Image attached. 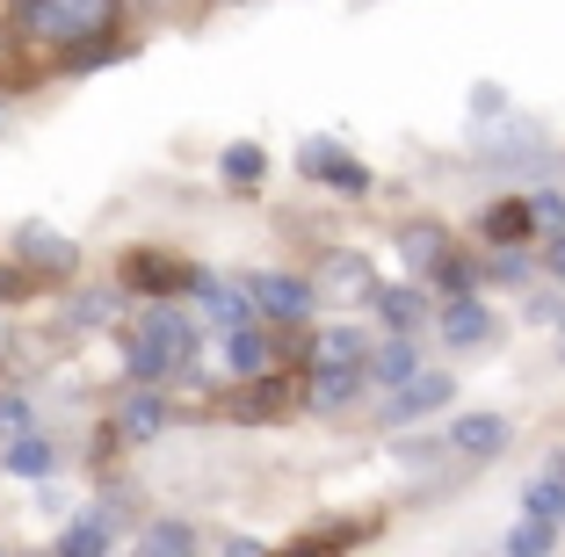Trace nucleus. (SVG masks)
Returning <instances> with one entry per match:
<instances>
[{
	"mask_svg": "<svg viewBox=\"0 0 565 557\" xmlns=\"http://www.w3.org/2000/svg\"><path fill=\"white\" fill-rule=\"evenodd\" d=\"M196 347H203L196 319L182 304L152 297L146 312H138V326L124 333V369H131V384H167V377H182V369H196Z\"/></svg>",
	"mask_w": 565,
	"mask_h": 557,
	"instance_id": "nucleus-1",
	"label": "nucleus"
},
{
	"mask_svg": "<svg viewBox=\"0 0 565 557\" xmlns=\"http://www.w3.org/2000/svg\"><path fill=\"white\" fill-rule=\"evenodd\" d=\"M124 0H15V36L36 51H73L95 36H117Z\"/></svg>",
	"mask_w": 565,
	"mask_h": 557,
	"instance_id": "nucleus-2",
	"label": "nucleus"
},
{
	"mask_svg": "<svg viewBox=\"0 0 565 557\" xmlns=\"http://www.w3.org/2000/svg\"><path fill=\"white\" fill-rule=\"evenodd\" d=\"M471 146H479L493 167H515V174H530V167H544V160H551V138L536 131L530 116H508V109L471 116Z\"/></svg>",
	"mask_w": 565,
	"mask_h": 557,
	"instance_id": "nucleus-3",
	"label": "nucleus"
},
{
	"mask_svg": "<svg viewBox=\"0 0 565 557\" xmlns=\"http://www.w3.org/2000/svg\"><path fill=\"white\" fill-rule=\"evenodd\" d=\"M8 261H15L30 282H73L81 276V246H73L58 225H36L30 217V225L8 232Z\"/></svg>",
	"mask_w": 565,
	"mask_h": 557,
	"instance_id": "nucleus-4",
	"label": "nucleus"
},
{
	"mask_svg": "<svg viewBox=\"0 0 565 557\" xmlns=\"http://www.w3.org/2000/svg\"><path fill=\"white\" fill-rule=\"evenodd\" d=\"M305 282H312V297H327V304H370V290H377V261L355 254V246H327Z\"/></svg>",
	"mask_w": 565,
	"mask_h": 557,
	"instance_id": "nucleus-5",
	"label": "nucleus"
},
{
	"mask_svg": "<svg viewBox=\"0 0 565 557\" xmlns=\"http://www.w3.org/2000/svg\"><path fill=\"white\" fill-rule=\"evenodd\" d=\"M247 290V304H254V319H276V326H305L312 319V282L305 276H282V268H262V276H247L239 282Z\"/></svg>",
	"mask_w": 565,
	"mask_h": 557,
	"instance_id": "nucleus-6",
	"label": "nucleus"
},
{
	"mask_svg": "<svg viewBox=\"0 0 565 557\" xmlns=\"http://www.w3.org/2000/svg\"><path fill=\"white\" fill-rule=\"evenodd\" d=\"M298 167L319 181V189H341V196H363V189H370V167L349 160L333 138H305V146H298Z\"/></svg>",
	"mask_w": 565,
	"mask_h": 557,
	"instance_id": "nucleus-7",
	"label": "nucleus"
},
{
	"mask_svg": "<svg viewBox=\"0 0 565 557\" xmlns=\"http://www.w3.org/2000/svg\"><path fill=\"white\" fill-rule=\"evenodd\" d=\"M457 398V384L449 377H428V369H414L406 384H392V406H384V427H406V420H428L435 406H449Z\"/></svg>",
	"mask_w": 565,
	"mask_h": 557,
	"instance_id": "nucleus-8",
	"label": "nucleus"
},
{
	"mask_svg": "<svg viewBox=\"0 0 565 557\" xmlns=\"http://www.w3.org/2000/svg\"><path fill=\"white\" fill-rule=\"evenodd\" d=\"M0 471L22 478V485H44V478L58 471V442H51L44 427H22V435H8V449H0Z\"/></svg>",
	"mask_w": 565,
	"mask_h": 557,
	"instance_id": "nucleus-9",
	"label": "nucleus"
},
{
	"mask_svg": "<svg viewBox=\"0 0 565 557\" xmlns=\"http://www.w3.org/2000/svg\"><path fill=\"white\" fill-rule=\"evenodd\" d=\"M414 369H420V341H414V333L370 341V355H363V384H370V392H392V384H406Z\"/></svg>",
	"mask_w": 565,
	"mask_h": 557,
	"instance_id": "nucleus-10",
	"label": "nucleus"
},
{
	"mask_svg": "<svg viewBox=\"0 0 565 557\" xmlns=\"http://www.w3.org/2000/svg\"><path fill=\"white\" fill-rule=\"evenodd\" d=\"M428 319L449 347H486L493 341V312H486L479 297H443V312H428Z\"/></svg>",
	"mask_w": 565,
	"mask_h": 557,
	"instance_id": "nucleus-11",
	"label": "nucleus"
},
{
	"mask_svg": "<svg viewBox=\"0 0 565 557\" xmlns=\"http://www.w3.org/2000/svg\"><path fill=\"white\" fill-rule=\"evenodd\" d=\"M167 420H174L167 392H160V384H138V392L117 406V442H152V435H160Z\"/></svg>",
	"mask_w": 565,
	"mask_h": 557,
	"instance_id": "nucleus-12",
	"label": "nucleus"
},
{
	"mask_svg": "<svg viewBox=\"0 0 565 557\" xmlns=\"http://www.w3.org/2000/svg\"><path fill=\"white\" fill-rule=\"evenodd\" d=\"M117 550V507H81L58 528V557H102Z\"/></svg>",
	"mask_w": 565,
	"mask_h": 557,
	"instance_id": "nucleus-13",
	"label": "nucleus"
},
{
	"mask_svg": "<svg viewBox=\"0 0 565 557\" xmlns=\"http://www.w3.org/2000/svg\"><path fill=\"white\" fill-rule=\"evenodd\" d=\"M189 297H196V319H211L217 333H225V326H247V319H254L247 290H233V282H217V276H189Z\"/></svg>",
	"mask_w": 565,
	"mask_h": 557,
	"instance_id": "nucleus-14",
	"label": "nucleus"
},
{
	"mask_svg": "<svg viewBox=\"0 0 565 557\" xmlns=\"http://www.w3.org/2000/svg\"><path fill=\"white\" fill-rule=\"evenodd\" d=\"M189 276L196 268L167 261V254H124V290H138V297H174V290H189Z\"/></svg>",
	"mask_w": 565,
	"mask_h": 557,
	"instance_id": "nucleus-15",
	"label": "nucleus"
},
{
	"mask_svg": "<svg viewBox=\"0 0 565 557\" xmlns=\"http://www.w3.org/2000/svg\"><path fill=\"white\" fill-rule=\"evenodd\" d=\"M370 304H377V319H384L392 333H414V326H428V312H435V304L414 290V282H377V290H370Z\"/></svg>",
	"mask_w": 565,
	"mask_h": 557,
	"instance_id": "nucleus-16",
	"label": "nucleus"
},
{
	"mask_svg": "<svg viewBox=\"0 0 565 557\" xmlns=\"http://www.w3.org/2000/svg\"><path fill=\"white\" fill-rule=\"evenodd\" d=\"M225 369L233 377H262V369H276V341H268L262 326H225Z\"/></svg>",
	"mask_w": 565,
	"mask_h": 557,
	"instance_id": "nucleus-17",
	"label": "nucleus"
},
{
	"mask_svg": "<svg viewBox=\"0 0 565 557\" xmlns=\"http://www.w3.org/2000/svg\"><path fill=\"white\" fill-rule=\"evenodd\" d=\"M355 392H370L355 362H312V392H305V398H312L319 413H341V406H349Z\"/></svg>",
	"mask_w": 565,
	"mask_h": 557,
	"instance_id": "nucleus-18",
	"label": "nucleus"
},
{
	"mask_svg": "<svg viewBox=\"0 0 565 557\" xmlns=\"http://www.w3.org/2000/svg\"><path fill=\"white\" fill-rule=\"evenodd\" d=\"M449 449L457 457H500L508 449V420L500 413H465V420L449 427Z\"/></svg>",
	"mask_w": 565,
	"mask_h": 557,
	"instance_id": "nucleus-19",
	"label": "nucleus"
},
{
	"mask_svg": "<svg viewBox=\"0 0 565 557\" xmlns=\"http://www.w3.org/2000/svg\"><path fill=\"white\" fill-rule=\"evenodd\" d=\"M217 174H225V189H262L268 181V152L254 146V138H233V146L217 152Z\"/></svg>",
	"mask_w": 565,
	"mask_h": 557,
	"instance_id": "nucleus-20",
	"label": "nucleus"
},
{
	"mask_svg": "<svg viewBox=\"0 0 565 557\" xmlns=\"http://www.w3.org/2000/svg\"><path fill=\"white\" fill-rule=\"evenodd\" d=\"M479 225H486V246H522L536 232V217H530V203H522V196H508V203H486Z\"/></svg>",
	"mask_w": 565,
	"mask_h": 557,
	"instance_id": "nucleus-21",
	"label": "nucleus"
},
{
	"mask_svg": "<svg viewBox=\"0 0 565 557\" xmlns=\"http://www.w3.org/2000/svg\"><path fill=\"white\" fill-rule=\"evenodd\" d=\"M117 312H124V290H81V297H66V326H73V333L109 326Z\"/></svg>",
	"mask_w": 565,
	"mask_h": 557,
	"instance_id": "nucleus-22",
	"label": "nucleus"
},
{
	"mask_svg": "<svg viewBox=\"0 0 565 557\" xmlns=\"http://www.w3.org/2000/svg\"><path fill=\"white\" fill-rule=\"evenodd\" d=\"M399 254H406V268H414V276H428V268L449 254V232L443 225H406L399 232Z\"/></svg>",
	"mask_w": 565,
	"mask_h": 557,
	"instance_id": "nucleus-23",
	"label": "nucleus"
},
{
	"mask_svg": "<svg viewBox=\"0 0 565 557\" xmlns=\"http://www.w3.org/2000/svg\"><path fill=\"white\" fill-rule=\"evenodd\" d=\"M138 550H152V557H182V550H203V536H196L189 522H174V514H167V522L138 528Z\"/></svg>",
	"mask_w": 565,
	"mask_h": 557,
	"instance_id": "nucleus-24",
	"label": "nucleus"
},
{
	"mask_svg": "<svg viewBox=\"0 0 565 557\" xmlns=\"http://www.w3.org/2000/svg\"><path fill=\"white\" fill-rule=\"evenodd\" d=\"M363 355H370V333L363 326H327L312 341V362H355V369H363Z\"/></svg>",
	"mask_w": 565,
	"mask_h": 557,
	"instance_id": "nucleus-25",
	"label": "nucleus"
},
{
	"mask_svg": "<svg viewBox=\"0 0 565 557\" xmlns=\"http://www.w3.org/2000/svg\"><path fill=\"white\" fill-rule=\"evenodd\" d=\"M558 543V522H544V514H530L522 528H508V550L515 557H536V550H551Z\"/></svg>",
	"mask_w": 565,
	"mask_h": 557,
	"instance_id": "nucleus-26",
	"label": "nucleus"
},
{
	"mask_svg": "<svg viewBox=\"0 0 565 557\" xmlns=\"http://www.w3.org/2000/svg\"><path fill=\"white\" fill-rule=\"evenodd\" d=\"M522 507L544 514V522H565V478H536V485L522 492Z\"/></svg>",
	"mask_w": 565,
	"mask_h": 557,
	"instance_id": "nucleus-27",
	"label": "nucleus"
},
{
	"mask_svg": "<svg viewBox=\"0 0 565 557\" xmlns=\"http://www.w3.org/2000/svg\"><path fill=\"white\" fill-rule=\"evenodd\" d=\"M522 203H530L536 232H565V196H558V189H536V196H522Z\"/></svg>",
	"mask_w": 565,
	"mask_h": 557,
	"instance_id": "nucleus-28",
	"label": "nucleus"
},
{
	"mask_svg": "<svg viewBox=\"0 0 565 557\" xmlns=\"http://www.w3.org/2000/svg\"><path fill=\"white\" fill-rule=\"evenodd\" d=\"M22 427H36V406L22 392H0V442H8V435H22Z\"/></svg>",
	"mask_w": 565,
	"mask_h": 557,
	"instance_id": "nucleus-29",
	"label": "nucleus"
},
{
	"mask_svg": "<svg viewBox=\"0 0 565 557\" xmlns=\"http://www.w3.org/2000/svg\"><path fill=\"white\" fill-rule=\"evenodd\" d=\"M493 109H508V95H500V87H471V116H493Z\"/></svg>",
	"mask_w": 565,
	"mask_h": 557,
	"instance_id": "nucleus-30",
	"label": "nucleus"
},
{
	"mask_svg": "<svg viewBox=\"0 0 565 557\" xmlns=\"http://www.w3.org/2000/svg\"><path fill=\"white\" fill-rule=\"evenodd\" d=\"M530 319H565V297H530Z\"/></svg>",
	"mask_w": 565,
	"mask_h": 557,
	"instance_id": "nucleus-31",
	"label": "nucleus"
},
{
	"mask_svg": "<svg viewBox=\"0 0 565 557\" xmlns=\"http://www.w3.org/2000/svg\"><path fill=\"white\" fill-rule=\"evenodd\" d=\"M15 131V95H8V87H0V138Z\"/></svg>",
	"mask_w": 565,
	"mask_h": 557,
	"instance_id": "nucleus-32",
	"label": "nucleus"
},
{
	"mask_svg": "<svg viewBox=\"0 0 565 557\" xmlns=\"http://www.w3.org/2000/svg\"><path fill=\"white\" fill-rule=\"evenodd\" d=\"M551 276H565V232H551Z\"/></svg>",
	"mask_w": 565,
	"mask_h": 557,
	"instance_id": "nucleus-33",
	"label": "nucleus"
},
{
	"mask_svg": "<svg viewBox=\"0 0 565 557\" xmlns=\"http://www.w3.org/2000/svg\"><path fill=\"white\" fill-rule=\"evenodd\" d=\"M558 362H565V319H558Z\"/></svg>",
	"mask_w": 565,
	"mask_h": 557,
	"instance_id": "nucleus-34",
	"label": "nucleus"
}]
</instances>
